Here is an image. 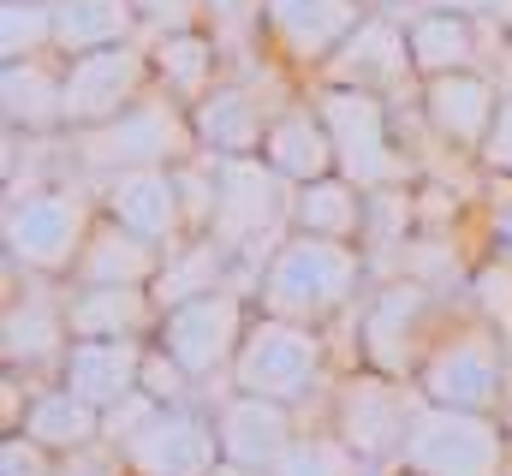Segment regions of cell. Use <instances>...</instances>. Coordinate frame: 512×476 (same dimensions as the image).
Returning a JSON list of instances; mask_svg holds the SVG:
<instances>
[{
	"instance_id": "obj_15",
	"label": "cell",
	"mask_w": 512,
	"mask_h": 476,
	"mask_svg": "<svg viewBox=\"0 0 512 476\" xmlns=\"http://www.w3.org/2000/svg\"><path fill=\"white\" fill-rule=\"evenodd\" d=\"M501 102H507V90L489 72H453V78L417 84V119H423L429 143L453 149V155H471V161H483V149L495 137V119H501Z\"/></svg>"
},
{
	"instance_id": "obj_35",
	"label": "cell",
	"mask_w": 512,
	"mask_h": 476,
	"mask_svg": "<svg viewBox=\"0 0 512 476\" xmlns=\"http://www.w3.org/2000/svg\"><path fill=\"white\" fill-rule=\"evenodd\" d=\"M54 465L60 459L30 435H0V476H54Z\"/></svg>"
},
{
	"instance_id": "obj_1",
	"label": "cell",
	"mask_w": 512,
	"mask_h": 476,
	"mask_svg": "<svg viewBox=\"0 0 512 476\" xmlns=\"http://www.w3.org/2000/svg\"><path fill=\"white\" fill-rule=\"evenodd\" d=\"M256 310L304 328H334L370 298V250L364 244H334V238L286 233L256 274Z\"/></svg>"
},
{
	"instance_id": "obj_7",
	"label": "cell",
	"mask_w": 512,
	"mask_h": 476,
	"mask_svg": "<svg viewBox=\"0 0 512 476\" xmlns=\"http://www.w3.org/2000/svg\"><path fill=\"white\" fill-rule=\"evenodd\" d=\"M191 155H203L191 131V108H179L161 90H149L137 108H126L96 131H72V167L90 185L108 173H131V167H185Z\"/></svg>"
},
{
	"instance_id": "obj_2",
	"label": "cell",
	"mask_w": 512,
	"mask_h": 476,
	"mask_svg": "<svg viewBox=\"0 0 512 476\" xmlns=\"http://www.w3.org/2000/svg\"><path fill=\"white\" fill-rule=\"evenodd\" d=\"M102 221L96 185L90 179H42V185H12L0 209V244H6V274H36V280H72L84 244Z\"/></svg>"
},
{
	"instance_id": "obj_41",
	"label": "cell",
	"mask_w": 512,
	"mask_h": 476,
	"mask_svg": "<svg viewBox=\"0 0 512 476\" xmlns=\"http://www.w3.org/2000/svg\"><path fill=\"white\" fill-rule=\"evenodd\" d=\"M501 429H507V447H512V399H507V411H501Z\"/></svg>"
},
{
	"instance_id": "obj_19",
	"label": "cell",
	"mask_w": 512,
	"mask_h": 476,
	"mask_svg": "<svg viewBox=\"0 0 512 476\" xmlns=\"http://www.w3.org/2000/svg\"><path fill=\"white\" fill-rule=\"evenodd\" d=\"M274 114L280 108H268L245 78H221L191 108V131H197V149L209 161H251V155H262V137H268Z\"/></svg>"
},
{
	"instance_id": "obj_16",
	"label": "cell",
	"mask_w": 512,
	"mask_h": 476,
	"mask_svg": "<svg viewBox=\"0 0 512 476\" xmlns=\"http://www.w3.org/2000/svg\"><path fill=\"white\" fill-rule=\"evenodd\" d=\"M215 411V435H221V459L227 465H245V471H274L286 459V447L310 429L304 411L292 405H274V399H256V393H215L209 399Z\"/></svg>"
},
{
	"instance_id": "obj_39",
	"label": "cell",
	"mask_w": 512,
	"mask_h": 476,
	"mask_svg": "<svg viewBox=\"0 0 512 476\" xmlns=\"http://www.w3.org/2000/svg\"><path fill=\"white\" fill-rule=\"evenodd\" d=\"M483 167H489V173H501V179H512V90H507V102H501L495 137H489V149H483Z\"/></svg>"
},
{
	"instance_id": "obj_10",
	"label": "cell",
	"mask_w": 512,
	"mask_h": 476,
	"mask_svg": "<svg viewBox=\"0 0 512 476\" xmlns=\"http://www.w3.org/2000/svg\"><path fill=\"white\" fill-rule=\"evenodd\" d=\"M417 399H423V393H417L411 381H393V375H376V369L352 363V369H340V381L328 387L322 423H328L376 476H387L393 459H399L405 429H411Z\"/></svg>"
},
{
	"instance_id": "obj_33",
	"label": "cell",
	"mask_w": 512,
	"mask_h": 476,
	"mask_svg": "<svg viewBox=\"0 0 512 476\" xmlns=\"http://www.w3.org/2000/svg\"><path fill=\"white\" fill-rule=\"evenodd\" d=\"M137 393L143 399H155V405H197V399H209L173 357L161 352L155 340H149V357H143V381H137Z\"/></svg>"
},
{
	"instance_id": "obj_36",
	"label": "cell",
	"mask_w": 512,
	"mask_h": 476,
	"mask_svg": "<svg viewBox=\"0 0 512 476\" xmlns=\"http://www.w3.org/2000/svg\"><path fill=\"white\" fill-rule=\"evenodd\" d=\"M256 6L262 0H203V18H209V30L227 42V30H251L256 36Z\"/></svg>"
},
{
	"instance_id": "obj_25",
	"label": "cell",
	"mask_w": 512,
	"mask_h": 476,
	"mask_svg": "<svg viewBox=\"0 0 512 476\" xmlns=\"http://www.w3.org/2000/svg\"><path fill=\"white\" fill-rule=\"evenodd\" d=\"M161 268H167V250L161 244H149V238H137L131 227L102 215L66 286H155Z\"/></svg>"
},
{
	"instance_id": "obj_9",
	"label": "cell",
	"mask_w": 512,
	"mask_h": 476,
	"mask_svg": "<svg viewBox=\"0 0 512 476\" xmlns=\"http://www.w3.org/2000/svg\"><path fill=\"white\" fill-rule=\"evenodd\" d=\"M512 471V447L501 417L483 411H447L417 399L411 429L399 441V459L387 476H507Z\"/></svg>"
},
{
	"instance_id": "obj_12",
	"label": "cell",
	"mask_w": 512,
	"mask_h": 476,
	"mask_svg": "<svg viewBox=\"0 0 512 476\" xmlns=\"http://www.w3.org/2000/svg\"><path fill=\"white\" fill-rule=\"evenodd\" d=\"M126 476H215L221 471V435H215V411L209 399L197 405H155L137 435L120 447Z\"/></svg>"
},
{
	"instance_id": "obj_18",
	"label": "cell",
	"mask_w": 512,
	"mask_h": 476,
	"mask_svg": "<svg viewBox=\"0 0 512 476\" xmlns=\"http://www.w3.org/2000/svg\"><path fill=\"white\" fill-rule=\"evenodd\" d=\"M316 84H352V90H376V96H393V102H399V84H417L405 24H399L387 6H376V12L346 36V48L328 60V72H322Z\"/></svg>"
},
{
	"instance_id": "obj_32",
	"label": "cell",
	"mask_w": 512,
	"mask_h": 476,
	"mask_svg": "<svg viewBox=\"0 0 512 476\" xmlns=\"http://www.w3.org/2000/svg\"><path fill=\"white\" fill-rule=\"evenodd\" d=\"M54 54V0H0V66Z\"/></svg>"
},
{
	"instance_id": "obj_28",
	"label": "cell",
	"mask_w": 512,
	"mask_h": 476,
	"mask_svg": "<svg viewBox=\"0 0 512 476\" xmlns=\"http://www.w3.org/2000/svg\"><path fill=\"white\" fill-rule=\"evenodd\" d=\"M364 221H370V191H358L340 173H328L316 185H298L292 191V209H286V227L292 233L334 238V244H364Z\"/></svg>"
},
{
	"instance_id": "obj_5",
	"label": "cell",
	"mask_w": 512,
	"mask_h": 476,
	"mask_svg": "<svg viewBox=\"0 0 512 476\" xmlns=\"http://www.w3.org/2000/svg\"><path fill=\"white\" fill-rule=\"evenodd\" d=\"M310 102L334 137V167L358 191H393L417 185V161L399 143V108L393 96L352 90V84H310Z\"/></svg>"
},
{
	"instance_id": "obj_26",
	"label": "cell",
	"mask_w": 512,
	"mask_h": 476,
	"mask_svg": "<svg viewBox=\"0 0 512 476\" xmlns=\"http://www.w3.org/2000/svg\"><path fill=\"white\" fill-rule=\"evenodd\" d=\"M149 60H155V90H161V96H173L179 108H197V102L227 78V72H221L227 48H221V36H215V30L155 36V42H149Z\"/></svg>"
},
{
	"instance_id": "obj_8",
	"label": "cell",
	"mask_w": 512,
	"mask_h": 476,
	"mask_svg": "<svg viewBox=\"0 0 512 476\" xmlns=\"http://www.w3.org/2000/svg\"><path fill=\"white\" fill-rule=\"evenodd\" d=\"M251 316H256L251 286L233 280V286H215V292H203V298L167 310L161 328H155V346L215 399V393H227V375H233V357L245 346Z\"/></svg>"
},
{
	"instance_id": "obj_3",
	"label": "cell",
	"mask_w": 512,
	"mask_h": 476,
	"mask_svg": "<svg viewBox=\"0 0 512 476\" xmlns=\"http://www.w3.org/2000/svg\"><path fill=\"white\" fill-rule=\"evenodd\" d=\"M334 381H340V363H334V340L322 328L280 322V316H262V310L251 316L245 346H239L233 375H227L233 393H256V399L292 405L310 423H322Z\"/></svg>"
},
{
	"instance_id": "obj_40",
	"label": "cell",
	"mask_w": 512,
	"mask_h": 476,
	"mask_svg": "<svg viewBox=\"0 0 512 476\" xmlns=\"http://www.w3.org/2000/svg\"><path fill=\"white\" fill-rule=\"evenodd\" d=\"M215 476H262V471H245V465H227V459H221V471Z\"/></svg>"
},
{
	"instance_id": "obj_22",
	"label": "cell",
	"mask_w": 512,
	"mask_h": 476,
	"mask_svg": "<svg viewBox=\"0 0 512 476\" xmlns=\"http://www.w3.org/2000/svg\"><path fill=\"white\" fill-rule=\"evenodd\" d=\"M262 161H268L292 191H298V185H316V179H328V173H340V167H334V137H328L322 114H316L310 90H304V96H292L280 114L268 119Z\"/></svg>"
},
{
	"instance_id": "obj_24",
	"label": "cell",
	"mask_w": 512,
	"mask_h": 476,
	"mask_svg": "<svg viewBox=\"0 0 512 476\" xmlns=\"http://www.w3.org/2000/svg\"><path fill=\"white\" fill-rule=\"evenodd\" d=\"M483 18H465V12H411L405 18V42H411V72L417 84L429 78H453V72H483ZM507 36V30H501Z\"/></svg>"
},
{
	"instance_id": "obj_29",
	"label": "cell",
	"mask_w": 512,
	"mask_h": 476,
	"mask_svg": "<svg viewBox=\"0 0 512 476\" xmlns=\"http://www.w3.org/2000/svg\"><path fill=\"white\" fill-rule=\"evenodd\" d=\"M137 36H143V24H137L131 0H54V54L60 60L102 54V48H120Z\"/></svg>"
},
{
	"instance_id": "obj_21",
	"label": "cell",
	"mask_w": 512,
	"mask_h": 476,
	"mask_svg": "<svg viewBox=\"0 0 512 476\" xmlns=\"http://www.w3.org/2000/svg\"><path fill=\"white\" fill-rule=\"evenodd\" d=\"M143 357H149V340H72L66 357H60V375L78 399H90L102 417L114 405L137 399V381H143Z\"/></svg>"
},
{
	"instance_id": "obj_11",
	"label": "cell",
	"mask_w": 512,
	"mask_h": 476,
	"mask_svg": "<svg viewBox=\"0 0 512 476\" xmlns=\"http://www.w3.org/2000/svg\"><path fill=\"white\" fill-rule=\"evenodd\" d=\"M370 12H376L370 0H262L256 6V36H262L268 60L280 72L316 84Z\"/></svg>"
},
{
	"instance_id": "obj_17",
	"label": "cell",
	"mask_w": 512,
	"mask_h": 476,
	"mask_svg": "<svg viewBox=\"0 0 512 476\" xmlns=\"http://www.w3.org/2000/svg\"><path fill=\"white\" fill-rule=\"evenodd\" d=\"M96 203L108 221L131 227L137 238L179 250L191 227H185V203H179V173L173 167H131V173H108L96 179Z\"/></svg>"
},
{
	"instance_id": "obj_6",
	"label": "cell",
	"mask_w": 512,
	"mask_h": 476,
	"mask_svg": "<svg viewBox=\"0 0 512 476\" xmlns=\"http://www.w3.org/2000/svg\"><path fill=\"white\" fill-rule=\"evenodd\" d=\"M453 304L441 286L417 280V274H393L382 286H370V298L352 310V363L393 375V381H411L423 352L435 346V334L447 328Z\"/></svg>"
},
{
	"instance_id": "obj_13",
	"label": "cell",
	"mask_w": 512,
	"mask_h": 476,
	"mask_svg": "<svg viewBox=\"0 0 512 476\" xmlns=\"http://www.w3.org/2000/svg\"><path fill=\"white\" fill-rule=\"evenodd\" d=\"M155 90V60L149 42H120L102 54H78L66 60V137L72 131H96L108 119H120Z\"/></svg>"
},
{
	"instance_id": "obj_20",
	"label": "cell",
	"mask_w": 512,
	"mask_h": 476,
	"mask_svg": "<svg viewBox=\"0 0 512 476\" xmlns=\"http://www.w3.org/2000/svg\"><path fill=\"white\" fill-rule=\"evenodd\" d=\"M0 119L12 137H60L66 131V60H6L0 66Z\"/></svg>"
},
{
	"instance_id": "obj_37",
	"label": "cell",
	"mask_w": 512,
	"mask_h": 476,
	"mask_svg": "<svg viewBox=\"0 0 512 476\" xmlns=\"http://www.w3.org/2000/svg\"><path fill=\"white\" fill-rule=\"evenodd\" d=\"M417 6H429V12H465V18H483V24H495V30L512 36V0H417Z\"/></svg>"
},
{
	"instance_id": "obj_34",
	"label": "cell",
	"mask_w": 512,
	"mask_h": 476,
	"mask_svg": "<svg viewBox=\"0 0 512 476\" xmlns=\"http://www.w3.org/2000/svg\"><path fill=\"white\" fill-rule=\"evenodd\" d=\"M131 6H137L143 42H155V36H179V30H209L203 0H131Z\"/></svg>"
},
{
	"instance_id": "obj_30",
	"label": "cell",
	"mask_w": 512,
	"mask_h": 476,
	"mask_svg": "<svg viewBox=\"0 0 512 476\" xmlns=\"http://www.w3.org/2000/svg\"><path fill=\"white\" fill-rule=\"evenodd\" d=\"M465 310L483 316L501 340L512 346V250H489L465 268Z\"/></svg>"
},
{
	"instance_id": "obj_31",
	"label": "cell",
	"mask_w": 512,
	"mask_h": 476,
	"mask_svg": "<svg viewBox=\"0 0 512 476\" xmlns=\"http://www.w3.org/2000/svg\"><path fill=\"white\" fill-rule=\"evenodd\" d=\"M268 476H376L328 423H310L292 447H286V459L274 465Z\"/></svg>"
},
{
	"instance_id": "obj_23",
	"label": "cell",
	"mask_w": 512,
	"mask_h": 476,
	"mask_svg": "<svg viewBox=\"0 0 512 476\" xmlns=\"http://www.w3.org/2000/svg\"><path fill=\"white\" fill-rule=\"evenodd\" d=\"M72 340H155L161 304L149 286H66Z\"/></svg>"
},
{
	"instance_id": "obj_4",
	"label": "cell",
	"mask_w": 512,
	"mask_h": 476,
	"mask_svg": "<svg viewBox=\"0 0 512 476\" xmlns=\"http://www.w3.org/2000/svg\"><path fill=\"white\" fill-rule=\"evenodd\" d=\"M411 387L429 399V405H447V411H483V417H501L512 399V346L465 310L447 316V328L435 334V346L423 352Z\"/></svg>"
},
{
	"instance_id": "obj_14",
	"label": "cell",
	"mask_w": 512,
	"mask_h": 476,
	"mask_svg": "<svg viewBox=\"0 0 512 476\" xmlns=\"http://www.w3.org/2000/svg\"><path fill=\"white\" fill-rule=\"evenodd\" d=\"M72 346V322H66V280H36L24 274V286L6 292L0 310V369L18 375H60V357Z\"/></svg>"
},
{
	"instance_id": "obj_38",
	"label": "cell",
	"mask_w": 512,
	"mask_h": 476,
	"mask_svg": "<svg viewBox=\"0 0 512 476\" xmlns=\"http://www.w3.org/2000/svg\"><path fill=\"white\" fill-rule=\"evenodd\" d=\"M54 476H126V465L114 447H90V453H66L54 465Z\"/></svg>"
},
{
	"instance_id": "obj_27",
	"label": "cell",
	"mask_w": 512,
	"mask_h": 476,
	"mask_svg": "<svg viewBox=\"0 0 512 476\" xmlns=\"http://www.w3.org/2000/svg\"><path fill=\"white\" fill-rule=\"evenodd\" d=\"M18 435H30V441L48 447L54 459L90 453V447H102V411H96L90 399H78L66 381H42V387L30 393V411H24Z\"/></svg>"
}]
</instances>
